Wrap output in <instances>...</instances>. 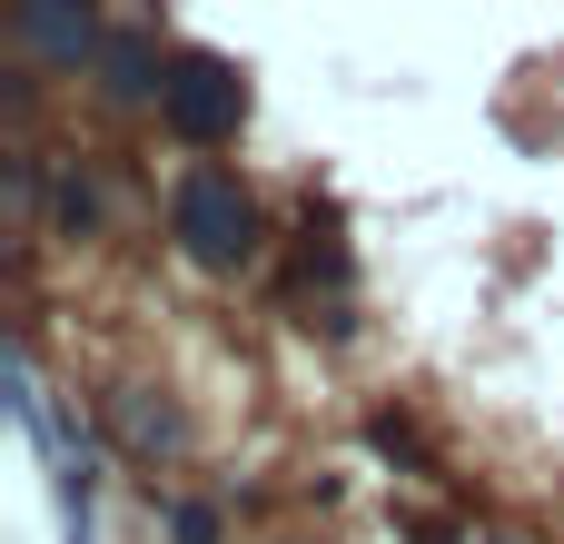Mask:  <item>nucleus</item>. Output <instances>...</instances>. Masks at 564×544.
<instances>
[{
  "instance_id": "1",
  "label": "nucleus",
  "mask_w": 564,
  "mask_h": 544,
  "mask_svg": "<svg viewBox=\"0 0 564 544\" xmlns=\"http://www.w3.org/2000/svg\"><path fill=\"white\" fill-rule=\"evenodd\" d=\"M169 238L198 258V268H248L258 258V208L228 168H188L169 188Z\"/></svg>"
},
{
  "instance_id": "2",
  "label": "nucleus",
  "mask_w": 564,
  "mask_h": 544,
  "mask_svg": "<svg viewBox=\"0 0 564 544\" xmlns=\"http://www.w3.org/2000/svg\"><path fill=\"white\" fill-rule=\"evenodd\" d=\"M159 119H169L188 149H218V139H238V119H248V79H238L218 50H178V59H169V89H159Z\"/></svg>"
},
{
  "instance_id": "3",
  "label": "nucleus",
  "mask_w": 564,
  "mask_h": 544,
  "mask_svg": "<svg viewBox=\"0 0 564 544\" xmlns=\"http://www.w3.org/2000/svg\"><path fill=\"white\" fill-rule=\"evenodd\" d=\"M20 40H30L40 59L79 69V59L99 50V20H89V0H20Z\"/></svg>"
},
{
  "instance_id": "4",
  "label": "nucleus",
  "mask_w": 564,
  "mask_h": 544,
  "mask_svg": "<svg viewBox=\"0 0 564 544\" xmlns=\"http://www.w3.org/2000/svg\"><path fill=\"white\" fill-rule=\"evenodd\" d=\"M109 436H119V446H129L139 466H159V456H178V446H188L178 406H149L139 387H129V396H109Z\"/></svg>"
},
{
  "instance_id": "5",
  "label": "nucleus",
  "mask_w": 564,
  "mask_h": 544,
  "mask_svg": "<svg viewBox=\"0 0 564 544\" xmlns=\"http://www.w3.org/2000/svg\"><path fill=\"white\" fill-rule=\"evenodd\" d=\"M99 89H109V99H159L169 69H159V50H149L139 30H119V40H99Z\"/></svg>"
},
{
  "instance_id": "6",
  "label": "nucleus",
  "mask_w": 564,
  "mask_h": 544,
  "mask_svg": "<svg viewBox=\"0 0 564 544\" xmlns=\"http://www.w3.org/2000/svg\"><path fill=\"white\" fill-rule=\"evenodd\" d=\"M169 535H178V544H218V515H208V505H178Z\"/></svg>"
}]
</instances>
